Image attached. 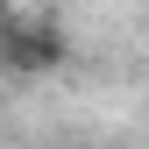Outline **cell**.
Masks as SVG:
<instances>
[{
  "mask_svg": "<svg viewBox=\"0 0 149 149\" xmlns=\"http://www.w3.org/2000/svg\"><path fill=\"white\" fill-rule=\"evenodd\" d=\"M64 57H71V36L57 29V14L0 7V64L7 71H57Z\"/></svg>",
  "mask_w": 149,
  "mask_h": 149,
  "instance_id": "obj_1",
  "label": "cell"
}]
</instances>
